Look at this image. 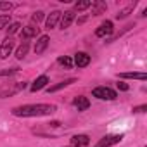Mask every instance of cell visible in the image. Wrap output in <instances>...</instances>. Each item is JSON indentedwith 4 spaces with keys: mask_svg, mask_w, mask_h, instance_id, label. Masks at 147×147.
Instances as JSON below:
<instances>
[{
    "mask_svg": "<svg viewBox=\"0 0 147 147\" xmlns=\"http://www.w3.org/2000/svg\"><path fill=\"white\" fill-rule=\"evenodd\" d=\"M11 24V14H2L0 16V30H5Z\"/></svg>",
    "mask_w": 147,
    "mask_h": 147,
    "instance_id": "cell-21",
    "label": "cell"
},
{
    "mask_svg": "<svg viewBox=\"0 0 147 147\" xmlns=\"http://www.w3.org/2000/svg\"><path fill=\"white\" fill-rule=\"evenodd\" d=\"M73 62H75L78 67H87L90 64V55L87 52H78L75 55V59H73Z\"/></svg>",
    "mask_w": 147,
    "mask_h": 147,
    "instance_id": "cell-10",
    "label": "cell"
},
{
    "mask_svg": "<svg viewBox=\"0 0 147 147\" xmlns=\"http://www.w3.org/2000/svg\"><path fill=\"white\" fill-rule=\"evenodd\" d=\"M121 140H123V135H106V137H102V138L97 142L95 147H111V145L119 144Z\"/></svg>",
    "mask_w": 147,
    "mask_h": 147,
    "instance_id": "cell-5",
    "label": "cell"
},
{
    "mask_svg": "<svg viewBox=\"0 0 147 147\" xmlns=\"http://www.w3.org/2000/svg\"><path fill=\"white\" fill-rule=\"evenodd\" d=\"M19 67H11V69H4L0 71V76H7V75H14V73H18Z\"/></svg>",
    "mask_w": 147,
    "mask_h": 147,
    "instance_id": "cell-25",
    "label": "cell"
},
{
    "mask_svg": "<svg viewBox=\"0 0 147 147\" xmlns=\"http://www.w3.org/2000/svg\"><path fill=\"white\" fill-rule=\"evenodd\" d=\"M75 82H76V78H69V80L59 82L57 85H54V87H49V88H47V92H49V94H54V92H57V90H61V88H64V87L71 85V83H75Z\"/></svg>",
    "mask_w": 147,
    "mask_h": 147,
    "instance_id": "cell-15",
    "label": "cell"
},
{
    "mask_svg": "<svg viewBox=\"0 0 147 147\" xmlns=\"http://www.w3.org/2000/svg\"><path fill=\"white\" fill-rule=\"evenodd\" d=\"M14 47H16L14 38H12V36H7V38L2 42V45H0V59H7V57L12 54Z\"/></svg>",
    "mask_w": 147,
    "mask_h": 147,
    "instance_id": "cell-3",
    "label": "cell"
},
{
    "mask_svg": "<svg viewBox=\"0 0 147 147\" xmlns=\"http://www.w3.org/2000/svg\"><path fill=\"white\" fill-rule=\"evenodd\" d=\"M75 21V11H66L61 14V19H59V26L61 30H66L71 26V23Z\"/></svg>",
    "mask_w": 147,
    "mask_h": 147,
    "instance_id": "cell-7",
    "label": "cell"
},
{
    "mask_svg": "<svg viewBox=\"0 0 147 147\" xmlns=\"http://www.w3.org/2000/svg\"><path fill=\"white\" fill-rule=\"evenodd\" d=\"M49 42H50V36H49V35H42V36L36 40V43H35V54H36V55L43 54L45 49L49 47Z\"/></svg>",
    "mask_w": 147,
    "mask_h": 147,
    "instance_id": "cell-9",
    "label": "cell"
},
{
    "mask_svg": "<svg viewBox=\"0 0 147 147\" xmlns=\"http://www.w3.org/2000/svg\"><path fill=\"white\" fill-rule=\"evenodd\" d=\"M73 104H75V107H76L78 111H87V109L90 107V100H88L87 97H83V95H78V97H75Z\"/></svg>",
    "mask_w": 147,
    "mask_h": 147,
    "instance_id": "cell-14",
    "label": "cell"
},
{
    "mask_svg": "<svg viewBox=\"0 0 147 147\" xmlns=\"http://www.w3.org/2000/svg\"><path fill=\"white\" fill-rule=\"evenodd\" d=\"M135 5H137V4L133 2V4H130L128 7H125V9H121V11H119V12L116 14V19H125V18H128V14H130V12H133V9H135Z\"/></svg>",
    "mask_w": 147,
    "mask_h": 147,
    "instance_id": "cell-19",
    "label": "cell"
},
{
    "mask_svg": "<svg viewBox=\"0 0 147 147\" xmlns=\"http://www.w3.org/2000/svg\"><path fill=\"white\" fill-rule=\"evenodd\" d=\"M57 111V106L54 104H26V106H18L12 109L14 116L19 118H33V116H49Z\"/></svg>",
    "mask_w": 147,
    "mask_h": 147,
    "instance_id": "cell-1",
    "label": "cell"
},
{
    "mask_svg": "<svg viewBox=\"0 0 147 147\" xmlns=\"http://www.w3.org/2000/svg\"><path fill=\"white\" fill-rule=\"evenodd\" d=\"M92 95L99 100H116L118 99V94L109 87H97L92 90Z\"/></svg>",
    "mask_w": 147,
    "mask_h": 147,
    "instance_id": "cell-2",
    "label": "cell"
},
{
    "mask_svg": "<svg viewBox=\"0 0 147 147\" xmlns=\"http://www.w3.org/2000/svg\"><path fill=\"white\" fill-rule=\"evenodd\" d=\"M24 87H26L24 82H23V83H11V85H5V87L0 88V97H11V95L18 94L19 90H23Z\"/></svg>",
    "mask_w": 147,
    "mask_h": 147,
    "instance_id": "cell-4",
    "label": "cell"
},
{
    "mask_svg": "<svg viewBox=\"0 0 147 147\" xmlns=\"http://www.w3.org/2000/svg\"><path fill=\"white\" fill-rule=\"evenodd\" d=\"M40 33V28L38 26H33V24H30V26H24L23 30H21V36L24 38V40H28V38H33V36H36Z\"/></svg>",
    "mask_w": 147,
    "mask_h": 147,
    "instance_id": "cell-13",
    "label": "cell"
},
{
    "mask_svg": "<svg viewBox=\"0 0 147 147\" xmlns=\"http://www.w3.org/2000/svg\"><path fill=\"white\" fill-rule=\"evenodd\" d=\"M119 78H128V80H145V73H119Z\"/></svg>",
    "mask_w": 147,
    "mask_h": 147,
    "instance_id": "cell-18",
    "label": "cell"
},
{
    "mask_svg": "<svg viewBox=\"0 0 147 147\" xmlns=\"http://www.w3.org/2000/svg\"><path fill=\"white\" fill-rule=\"evenodd\" d=\"M90 144L88 135H75L71 138V147H87Z\"/></svg>",
    "mask_w": 147,
    "mask_h": 147,
    "instance_id": "cell-12",
    "label": "cell"
},
{
    "mask_svg": "<svg viewBox=\"0 0 147 147\" xmlns=\"http://www.w3.org/2000/svg\"><path fill=\"white\" fill-rule=\"evenodd\" d=\"M61 11H52L49 16H47V19H45V28L47 30H52V28H55L57 26V23H59V19H61Z\"/></svg>",
    "mask_w": 147,
    "mask_h": 147,
    "instance_id": "cell-8",
    "label": "cell"
},
{
    "mask_svg": "<svg viewBox=\"0 0 147 147\" xmlns=\"http://www.w3.org/2000/svg\"><path fill=\"white\" fill-rule=\"evenodd\" d=\"M43 16H45V14H43L42 11H36V12H33V16H31V23H36V24H38V23L43 19Z\"/></svg>",
    "mask_w": 147,
    "mask_h": 147,
    "instance_id": "cell-24",
    "label": "cell"
},
{
    "mask_svg": "<svg viewBox=\"0 0 147 147\" xmlns=\"http://www.w3.org/2000/svg\"><path fill=\"white\" fill-rule=\"evenodd\" d=\"M118 88H119V90H121V92H126V90H128V88H130V87H128V85H126V83H123V82H119V83H118Z\"/></svg>",
    "mask_w": 147,
    "mask_h": 147,
    "instance_id": "cell-28",
    "label": "cell"
},
{
    "mask_svg": "<svg viewBox=\"0 0 147 147\" xmlns=\"http://www.w3.org/2000/svg\"><path fill=\"white\" fill-rule=\"evenodd\" d=\"M19 28H21V24H19V23H11V24L5 28V31H7L9 35H14V33H18V31H19Z\"/></svg>",
    "mask_w": 147,
    "mask_h": 147,
    "instance_id": "cell-23",
    "label": "cell"
},
{
    "mask_svg": "<svg viewBox=\"0 0 147 147\" xmlns=\"http://www.w3.org/2000/svg\"><path fill=\"white\" fill-rule=\"evenodd\" d=\"M113 31H114V28H113V21H104V23L95 30V36L104 38V36H109Z\"/></svg>",
    "mask_w": 147,
    "mask_h": 147,
    "instance_id": "cell-6",
    "label": "cell"
},
{
    "mask_svg": "<svg viewBox=\"0 0 147 147\" xmlns=\"http://www.w3.org/2000/svg\"><path fill=\"white\" fill-rule=\"evenodd\" d=\"M47 83H49V76H47V75H42V76H38V78L31 83L30 90H31V92H38V90L45 88V87H47Z\"/></svg>",
    "mask_w": 147,
    "mask_h": 147,
    "instance_id": "cell-11",
    "label": "cell"
},
{
    "mask_svg": "<svg viewBox=\"0 0 147 147\" xmlns=\"http://www.w3.org/2000/svg\"><path fill=\"white\" fill-rule=\"evenodd\" d=\"M92 7V2L88 0V2H76L75 4V12H80V11H87Z\"/></svg>",
    "mask_w": 147,
    "mask_h": 147,
    "instance_id": "cell-20",
    "label": "cell"
},
{
    "mask_svg": "<svg viewBox=\"0 0 147 147\" xmlns=\"http://www.w3.org/2000/svg\"><path fill=\"white\" fill-rule=\"evenodd\" d=\"M106 11H107V5L104 2H99V0H97V2H92V14L94 16H100Z\"/></svg>",
    "mask_w": 147,
    "mask_h": 147,
    "instance_id": "cell-16",
    "label": "cell"
},
{
    "mask_svg": "<svg viewBox=\"0 0 147 147\" xmlns=\"http://www.w3.org/2000/svg\"><path fill=\"white\" fill-rule=\"evenodd\" d=\"M28 50H30V43L28 42H23L18 49H16V59H24L26 57V54H28Z\"/></svg>",
    "mask_w": 147,
    "mask_h": 147,
    "instance_id": "cell-17",
    "label": "cell"
},
{
    "mask_svg": "<svg viewBox=\"0 0 147 147\" xmlns=\"http://www.w3.org/2000/svg\"><path fill=\"white\" fill-rule=\"evenodd\" d=\"M145 109H147V106H145V104H142V106H137V107H133L131 111H133V113H144Z\"/></svg>",
    "mask_w": 147,
    "mask_h": 147,
    "instance_id": "cell-27",
    "label": "cell"
},
{
    "mask_svg": "<svg viewBox=\"0 0 147 147\" xmlns=\"http://www.w3.org/2000/svg\"><path fill=\"white\" fill-rule=\"evenodd\" d=\"M59 64H62L66 69H71L73 67V64H75V62H73V59L71 57H67V55H64V57H59Z\"/></svg>",
    "mask_w": 147,
    "mask_h": 147,
    "instance_id": "cell-22",
    "label": "cell"
},
{
    "mask_svg": "<svg viewBox=\"0 0 147 147\" xmlns=\"http://www.w3.org/2000/svg\"><path fill=\"white\" fill-rule=\"evenodd\" d=\"M14 7V4L11 2H0V11H11Z\"/></svg>",
    "mask_w": 147,
    "mask_h": 147,
    "instance_id": "cell-26",
    "label": "cell"
}]
</instances>
